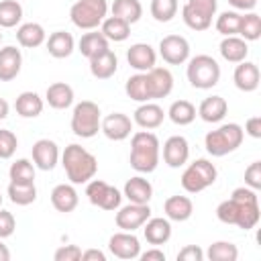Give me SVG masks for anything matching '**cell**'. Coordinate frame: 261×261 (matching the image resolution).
Wrapping results in <instances>:
<instances>
[{
    "label": "cell",
    "instance_id": "cell-43",
    "mask_svg": "<svg viewBox=\"0 0 261 261\" xmlns=\"http://www.w3.org/2000/svg\"><path fill=\"white\" fill-rule=\"evenodd\" d=\"M239 27H241V14L234 10H226L216 18V31L222 37H232L239 35Z\"/></svg>",
    "mask_w": 261,
    "mask_h": 261
},
{
    "label": "cell",
    "instance_id": "cell-21",
    "mask_svg": "<svg viewBox=\"0 0 261 261\" xmlns=\"http://www.w3.org/2000/svg\"><path fill=\"white\" fill-rule=\"evenodd\" d=\"M77 202H80V196L71 184H59L51 190V204L57 212H63V214L73 212L77 208Z\"/></svg>",
    "mask_w": 261,
    "mask_h": 261
},
{
    "label": "cell",
    "instance_id": "cell-47",
    "mask_svg": "<svg viewBox=\"0 0 261 261\" xmlns=\"http://www.w3.org/2000/svg\"><path fill=\"white\" fill-rule=\"evenodd\" d=\"M53 259L55 261H80L82 259V249L77 245H63L55 251Z\"/></svg>",
    "mask_w": 261,
    "mask_h": 261
},
{
    "label": "cell",
    "instance_id": "cell-30",
    "mask_svg": "<svg viewBox=\"0 0 261 261\" xmlns=\"http://www.w3.org/2000/svg\"><path fill=\"white\" fill-rule=\"evenodd\" d=\"M220 55H222L226 61H230V63H241V61H245L247 55H249V45H247L245 39H241V37H237V35L224 37V39L220 41Z\"/></svg>",
    "mask_w": 261,
    "mask_h": 261
},
{
    "label": "cell",
    "instance_id": "cell-48",
    "mask_svg": "<svg viewBox=\"0 0 261 261\" xmlns=\"http://www.w3.org/2000/svg\"><path fill=\"white\" fill-rule=\"evenodd\" d=\"M14 228H16V220H14L12 212L0 208V239L10 237L14 232Z\"/></svg>",
    "mask_w": 261,
    "mask_h": 261
},
{
    "label": "cell",
    "instance_id": "cell-57",
    "mask_svg": "<svg viewBox=\"0 0 261 261\" xmlns=\"http://www.w3.org/2000/svg\"><path fill=\"white\" fill-rule=\"evenodd\" d=\"M0 41H2V33H0Z\"/></svg>",
    "mask_w": 261,
    "mask_h": 261
},
{
    "label": "cell",
    "instance_id": "cell-52",
    "mask_svg": "<svg viewBox=\"0 0 261 261\" xmlns=\"http://www.w3.org/2000/svg\"><path fill=\"white\" fill-rule=\"evenodd\" d=\"M82 261H106V255L100 249H88L82 251Z\"/></svg>",
    "mask_w": 261,
    "mask_h": 261
},
{
    "label": "cell",
    "instance_id": "cell-24",
    "mask_svg": "<svg viewBox=\"0 0 261 261\" xmlns=\"http://www.w3.org/2000/svg\"><path fill=\"white\" fill-rule=\"evenodd\" d=\"M45 100L51 108L55 110H65L73 104V88L65 82H55L47 88L45 92Z\"/></svg>",
    "mask_w": 261,
    "mask_h": 261
},
{
    "label": "cell",
    "instance_id": "cell-53",
    "mask_svg": "<svg viewBox=\"0 0 261 261\" xmlns=\"http://www.w3.org/2000/svg\"><path fill=\"white\" fill-rule=\"evenodd\" d=\"M228 4L237 10H253L257 6V0H228Z\"/></svg>",
    "mask_w": 261,
    "mask_h": 261
},
{
    "label": "cell",
    "instance_id": "cell-16",
    "mask_svg": "<svg viewBox=\"0 0 261 261\" xmlns=\"http://www.w3.org/2000/svg\"><path fill=\"white\" fill-rule=\"evenodd\" d=\"M188 157H190V145H188L186 137L173 135V137H169L163 143V161L169 167L177 169V167L186 165L188 163Z\"/></svg>",
    "mask_w": 261,
    "mask_h": 261
},
{
    "label": "cell",
    "instance_id": "cell-51",
    "mask_svg": "<svg viewBox=\"0 0 261 261\" xmlns=\"http://www.w3.org/2000/svg\"><path fill=\"white\" fill-rule=\"evenodd\" d=\"M139 257H141L143 261H165V253H163L161 249H157V247H153V249L141 253Z\"/></svg>",
    "mask_w": 261,
    "mask_h": 261
},
{
    "label": "cell",
    "instance_id": "cell-12",
    "mask_svg": "<svg viewBox=\"0 0 261 261\" xmlns=\"http://www.w3.org/2000/svg\"><path fill=\"white\" fill-rule=\"evenodd\" d=\"M159 55L169 65H181L190 57V43L181 35H167L159 41Z\"/></svg>",
    "mask_w": 261,
    "mask_h": 261
},
{
    "label": "cell",
    "instance_id": "cell-54",
    "mask_svg": "<svg viewBox=\"0 0 261 261\" xmlns=\"http://www.w3.org/2000/svg\"><path fill=\"white\" fill-rule=\"evenodd\" d=\"M8 110H10L8 102H6L4 98H0V120H4V118L8 116Z\"/></svg>",
    "mask_w": 261,
    "mask_h": 261
},
{
    "label": "cell",
    "instance_id": "cell-42",
    "mask_svg": "<svg viewBox=\"0 0 261 261\" xmlns=\"http://www.w3.org/2000/svg\"><path fill=\"white\" fill-rule=\"evenodd\" d=\"M239 35L245 41H257L261 37V16L257 12H247L241 14V27Z\"/></svg>",
    "mask_w": 261,
    "mask_h": 261
},
{
    "label": "cell",
    "instance_id": "cell-32",
    "mask_svg": "<svg viewBox=\"0 0 261 261\" xmlns=\"http://www.w3.org/2000/svg\"><path fill=\"white\" fill-rule=\"evenodd\" d=\"M77 47H80V53H82L84 57L92 59V57H96V55L108 51V39H106L100 31H90V33L82 35Z\"/></svg>",
    "mask_w": 261,
    "mask_h": 261
},
{
    "label": "cell",
    "instance_id": "cell-39",
    "mask_svg": "<svg viewBox=\"0 0 261 261\" xmlns=\"http://www.w3.org/2000/svg\"><path fill=\"white\" fill-rule=\"evenodd\" d=\"M22 18V6L18 0H2L0 2V27L12 29Z\"/></svg>",
    "mask_w": 261,
    "mask_h": 261
},
{
    "label": "cell",
    "instance_id": "cell-31",
    "mask_svg": "<svg viewBox=\"0 0 261 261\" xmlns=\"http://www.w3.org/2000/svg\"><path fill=\"white\" fill-rule=\"evenodd\" d=\"M16 41L27 49H35L47 41V33L39 22H24L16 31Z\"/></svg>",
    "mask_w": 261,
    "mask_h": 261
},
{
    "label": "cell",
    "instance_id": "cell-10",
    "mask_svg": "<svg viewBox=\"0 0 261 261\" xmlns=\"http://www.w3.org/2000/svg\"><path fill=\"white\" fill-rule=\"evenodd\" d=\"M86 196H88L90 204H94V206H98L102 210H118L120 208V200H122V194L114 186H110V184H106L102 179L88 181Z\"/></svg>",
    "mask_w": 261,
    "mask_h": 261
},
{
    "label": "cell",
    "instance_id": "cell-44",
    "mask_svg": "<svg viewBox=\"0 0 261 261\" xmlns=\"http://www.w3.org/2000/svg\"><path fill=\"white\" fill-rule=\"evenodd\" d=\"M177 14V0H151V16L157 22H169Z\"/></svg>",
    "mask_w": 261,
    "mask_h": 261
},
{
    "label": "cell",
    "instance_id": "cell-26",
    "mask_svg": "<svg viewBox=\"0 0 261 261\" xmlns=\"http://www.w3.org/2000/svg\"><path fill=\"white\" fill-rule=\"evenodd\" d=\"M228 112V104L222 96H208L202 100L198 114L204 122H220Z\"/></svg>",
    "mask_w": 261,
    "mask_h": 261
},
{
    "label": "cell",
    "instance_id": "cell-33",
    "mask_svg": "<svg viewBox=\"0 0 261 261\" xmlns=\"http://www.w3.org/2000/svg\"><path fill=\"white\" fill-rule=\"evenodd\" d=\"M43 98L37 92H22L16 96L14 108L22 118H35L43 112Z\"/></svg>",
    "mask_w": 261,
    "mask_h": 261
},
{
    "label": "cell",
    "instance_id": "cell-46",
    "mask_svg": "<svg viewBox=\"0 0 261 261\" xmlns=\"http://www.w3.org/2000/svg\"><path fill=\"white\" fill-rule=\"evenodd\" d=\"M245 184L251 190H261V161H253L247 169H245Z\"/></svg>",
    "mask_w": 261,
    "mask_h": 261
},
{
    "label": "cell",
    "instance_id": "cell-40",
    "mask_svg": "<svg viewBox=\"0 0 261 261\" xmlns=\"http://www.w3.org/2000/svg\"><path fill=\"white\" fill-rule=\"evenodd\" d=\"M204 257H208L210 261H237L239 249H237V245H232L228 241H216L208 247Z\"/></svg>",
    "mask_w": 261,
    "mask_h": 261
},
{
    "label": "cell",
    "instance_id": "cell-49",
    "mask_svg": "<svg viewBox=\"0 0 261 261\" xmlns=\"http://www.w3.org/2000/svg\"><path fill=\"white\" fill-rule=\"evenodd\" d=\"M204 251L198 245H188L177 253V261H202Z\"/></svg>",
    "mask_w": 261,
    "mask_h": 261
},
{
    "label": "cell",
    "instance_id": "cell-55",
    "mask_svg": "<svg viewBox=\"0 0 261 261\" xmlns=\"http://www.w3.org/2000/svg\"><path fill=\"white\" fill-rule=\"evenodd\" d=\"M8 259H10V251H8V247L0 239V261H8Z\"/></svg>",
    "mask_w": 261,
    "mask_h": 261
},
{
    "label": "cell",
    "instance_id": "cell-28",
    "mask_svg": "<svg viewBox=\"0 0 261 261\" xmlns=\"http://www.w3.org/2000/svg\"><path fill=\"white\" fill-rule=\"evenodd\" d=\"M73 47H75V41H73V37H71L69 33H65V31H55V33H51L49 39H47V51H49V55L55 57V59H65V57H69V55L73 53Z\"/></svg>",
    "mask_w": 261,
    "mask_h": 261
},
{
    "label": "cell",
    "instance_id": "cell-13",
    "mask_svg": "<svg viewBox=\"0 0 261 261\" xmlns=\"http://www.w3.org/2000/svg\"><path fill=\"white\" fill-rule=\"evenodd\" d=\"M147 75V90H149V98L151 100H159L171 94L173 90V75L167 67H151L149 71H145Z\"/></svg>",
    "mask_w": 261,
    "mask_h": 261
},
{
    "label": "cell",
    "instance_id": "cell-38",
    "mask_svg": "<svg viewBox=\"0 0 261 261\" xmlns=\"http://www.w3.org/2000/svg\"><path fill=\"white\" fill-rule=\"evenodd\" d=\"M8 198L16 206H29L37 200V188L35 184H8Z\"/></svg>",
    "mask_w": 261,
    "mask_h": 261
},
{
    "label": "cell",
    "instance_id": "cell-4",
    "mask_svg": "<svg viewBox=\"0 0 261 261\" xmlns=\"http://www.w3.org/2000/svg\"><path fill=\"white\" fill-rule=\"evenodd\" d=\"M243 139H245L243 126L237 122H228V124H222V126L210 130L204 137V147L212 157H224V155L237 151L241 147Z\"/></svg>",
    "mask_w": 261,
    "mask_h": 261
},
{
    "label": "cell",
    "instance_id": "cell-37",
    "mask_svg": "<svg viewBox=\"0 0 261 261\" xmlns=\"http://www.w3.org/2000/svg\"><path fill=\"white\" fill-rule=\"evenodd\" d=\"M124 92L135 102H141V104L143 102H151L149 90H147V75H145V71H139V73L130 75L126 80V84H124Z\"/></svg>",
    "mask_w": 261,
    "mask_h": 261
},
{
    "label": "cell",
    "instance_id": "cell-18",
    "mask_svg": "<svg viewBox=\"0 0 261 261\" xmlns=\"http://www.w3.org/2000/svg\"><path fill=\"white\" fill-rule=\"evenodd\" d=\"M126 61L137 71H149L151 67H155L157 53L149 43H135L126 51Z\"/></svg>",
    "mask_w": 261,
    "mask_h": 261
},
{
    "label": "cell",
    "instance_id": "cell-5",
    "mask_svg": "<svg viewBox=\"0 0 261 261\" xmlns=\"http://www.w3.org/2000/svg\"><path fill=\"white\" fill-rule=\"evenodd\" d=\"M188 82L198 90H210L220 80V65L210 55H196L188 61Z\"/></svg>",
    "mask_w": 261,
    "mask_h": 261
},
{
    "label": "cell",
    "instance_id": "cell-27",
    "mask_svg": "<svg viewBox=\"0 0 261 261\" xmlns=\"http://www.w3.org/2000/svg\"><path fill=\"white\" fill-rule=\"evenodd\" d=\"M124 196L128 198V202L135 204H149V200L153 198V186L149 179L135 175L124 184Z\"/></svg>",
    "mask_w": 261,
    "mask_h": 261
},
{
    "label": "cell",
    "instance_id": "cell-19",
    "mask_svg": "<svg viewBox=\"0 0 261 261\" xmlns=\"http://www.w3.org/2000/svg\"><path fill=\"white\" fill-rule=\"evenodd\" d=\"M232 80H234V86L241 92H255L259 88V80H261V73H259L257 63H253V61H241L234 67Z\"/></svg>",
    "mask_w": 261,
    "mask_h": 261
},
{
    "label": "cell",
    "instance_id": "cell-34",
    "mask_svg": "<svg viewBox=\"0 0 261 261\" xmlns=\"http://www.w3.org/2000/svg\"><path fill=\"white\" fill-rule=\"evenodd\" d=\"M100 33L108 39V41H114V43H120V41H126L128 35H130V24L118 16H108L102 20V29Z\"/></svg>",
    "mask_w": 261,
    "mask_h": 261
},
{
    "label": "cell",
    "instance_id": "cell-8",
    "mask_svg": "<svg viewBox=\"0 0 261 261\" xmlns=\"http://www.w3.org/2000/svg\"><path fill=\"white\" fill-rule=\"evenodd\" d=\"M106 12H108L106 0H77L69 10V18L77 29L94 31L98 29V24H102Z\"/></svg>",
    "mask_w": 261,
    "mask_h": 261
},
{
    "label": "cell",
    "instance_id": "cell-41",
    "mask_svg": "<svg viewBox=\"0 0 261 261\" xmlns=\"http://www.w3.org/2000/svg\"><path fill=\"white\" fill-rule=\"evenodd\" d=\"M10 181L14 184H35V163L29 159H16L8 169Z\"/></svg>",
    "mask_w": 261,
    "mask_h": 261
},
{
    "label": "cell",
    "instance_id": "cell-15",
    "mask_svg": "<svg viewBox=\"0 0 261 261\" xmlns=\"http://www.w3.org/2000/svg\"><path fill=\"white\" fill-rule=\"evenodd\" d=\"M100 130L106 135L110 141H124L130 137L133 130V120L124 112H112L100 122Z\"/></svg>",
    "mask_w": 261,
    "mask_h": 261
},
{
    "label": "cell",
    "instance_id": "cell-22",
    "mask_svg": "<svg viewBox=\"0 0 261 261\" xmlns=\"http://www.w3.org/2000/svg\"><path fill=\"white\" fill-rule=\"evenodd\" d=\"M163 118H165V112H163V108H161L159 104H155V102H143V104L135 110V116H133V120H135L141 128H145V130H151V128L161 126Z\"/></svg>",
    "mask_w": 261,
    "mask_h": 261
},
{
    "label": "cell",
    "instance_id": "cell-20",
    "mask_svg": "<svg viewBox=\"0 0 261 261\" xmlns=\"http://www.w3.org/2000/svg\"><path fill=\"white\" fill-rule=\"evenodd\" d=\"M22 67V55L20 49L8 45L0 49V82H12Z\"/></svg>",
    "mask_w": 261,
    "mask_h": 261
},
{
    "label": "cell",
    "instance_id": "cell-17",
    "mask_svg": "<svg viewBox=\"0 0 261 261\" xmlns=\"http://www.w3.org/2000/svg\"><path fill=\"white\" fill-rule=\"evenodd\" d=\"M59 161V147L51 139H39L33 145V163L43 171H51Z\"/></svg>",
    "mask_w": 261,
    "mask_h": 261
},
{
    "label": "cell",
    "instance_id": "cell-29",
    "mask_svg": "<svg viewBox=\"0 0 261 261\" xmlns=\"http://www.w3.org/2000/svg\"><path fill=\"white\" fill-rule=\"evenodd\" d=\"M163 210H165V216L169 220H175V222H184L192 216L194 212V204L188 196H169L163 204Z\"/></svg>",
    "mask_w": 261,
    "mask_h": 261
},
{
    "label": "cell",
    "instance_id": "cell-45",
    "mask_svg": "<svg viewBox=\"0 0 261 261\" xmlns=\"http://www.w3.org/2000/svg\"><path fill=\"white\" fill-rule=\"evenodd\" d=\"M18 147V139L12 130L0 128V159H10L16 153Z\"/></svg>",
    "mask_w": 261,
    "mask_h": 261
},
{
    "label": "cell",
    "instance_id": "cell-2",
    "mask_svg": "<svg viewBox=\"0 0 261 261\" xmlns=\"http://www.w3.org/2000/svg\"><path fill=\"white\" fill-rule=\"evenodd\" d=\"M130 167L139 173H151L159 165V139L151 130H139L130 139Z\"/></svg>",
    "mask_w": 261,
    "mask_h": 261
},
{
    "label": "cell",
    "instance_id": "cell-6",
    "mask_svg": "<svg viewBox=\"0 0 261 261\" xmlns=\"http://www.w3.org/2000/svg\"><path fill=\"white\" fill-rule=\"evenodd\" d=\"M100 106L92 100H82L75 104L73 114H71V130L75 137L82 139H92L100 130Z\"/></svg>",
    "mask_w": 261,
    "mask_h": 261
},
{
    "label": "cell",
    "instance_id": "cell-3",
    "mask_svg": "<svg viewBox=\"0 0 261 261\" xmlns=\"http://www.w3.org/2000/svg\"><path fill=\"white\" fill-rule=\"evenodd\" d=\"M61 165L71 184H88L98 171V159L82 145H67L61 155Z\"/></svg>",
    "mask_w": 261,
    "mask_h": 261
},
{
    "label": "cell",
    "instance_id": "cell-11",
    "mask_svg": "<svg viewBox=\"0 0 261 261\" xmlns=\"http://www.w3.org/2000/svg\"><path fill=\"white\" fill-rule=\"evenodd\" d=\"M149 218H151V208H149V204H135V202H128L126 206L118 208L114 222H116V226H118L120 230L133 232V230L141 228Z\"/></svg>",
    "mask_w": 261,
    "mask_h": 261
},
{
    "label": "cell",
    "instance_id": "cell-50",
    "mask_svg": "<svg viewBox=\"0 0 261 261\" xmlns=\"http://www.w3.org/2000/svg\"><path fill=\"white\" fill-rule=\"evenodd\" d=\"M245 133L253 139H261V116H251L245 122Z\"/></svg>",
    "mask_w": 261,
    "mask_h": 261
},
{
    "label": "cell",
    "instance_id": "cell-9",
    "mask_svg": "<svg viewBox=\"0 0 261 261\" xmlns=\"http://www.w3.org/2000/svg\"><path fill=\"white\" fill-rule=\"evenodd\" d=\"M216 14V0H188L181 8V18L192 31H206Z\"/></svg>",
    "mask_w": 261,
    "mask_h": 261
},
{
    "label": "cell",
    "instance_id": "cell-7",
    "mask_svg": "<svg viewBox=\"0 0 261 261\" xmlns=\"http://www.w3.org/2000/svg\"><path fill=\"white\" fill-rule=\"evenodd\" d=\"M216 167L212 161L208 159H196L192 161L184 173H181V188L188 192V194H198L206 188H210L214 181H216Z\"/></svg>",
    "mask_w": 261,
    "mask_h": 261
},
{
    "label": "cell",
    "instance_id": "cell-25",
    "mask_svg": "<svg viewBox=\"0 0 261 261\" xmlns=\"http://www.w3.org/2000/svg\"><path fill=\"white\" fill-rule=\"evenodd\" d=\"M116 69H118V57L110 49L90 59V73L96 80H108L116 73Z\"/></svg>",
    "mask_w": 261,
    "mask_h": 261
},
{
    "label": "cell",
    "instance_id": "cell-23",
    "mask_svg": "<svg viewBox=\"0 0 261 261\" xmlns=\"http://www.w3.org/2000/svg\"><path fill=\"white\" fill-rule=\"evenodd\" d=\"M143 234H145V241L153 247H159V245H165L169 239H171V224H169V218H149L145 224H143Z\"/></svg>",
    "mask_w": 261,
    "mask_h": 261
},
{
    "label": "cell",
    "instance_id": "cell-14",
    "mask_svg": "<svg viewBox=\"0 0 261 261\" xmlns=\"http://www.w3.org/2000/svg\"><path fill=\"white\" fill-rule=\"evenodd\" d=\"M108 249L114 257L118 259H137L141 255V243L139 239L128 232V230H120V232H114L108 241Z\"/></svg>",
    "mask_w": 261,
    "mask_h": 261
},
{
    "label": "cell",
    "instance_id": "cell-36",
    "mask_svg": "<svg viewBox=\"0 0 261 261\" xmlns=\"http://www.w3.org/2000/svg\"><path fill=\"white\" fill-rule=\"evenodd\" d=\"M110 10H112V16H118L128 24L137 22L143 16V6L139 0H114Z\"/></svg>",
    "mask_w": 261,
    "mask_h": 261
},
{
    "label": "cell",
    "instance_id": "cell-56",
    "mask_svg": "<svg viewBox=\"0 0 261 261\" xmlns=\"http://www.w3.org/2000/svg\"><path fill=\"white\" fill-rule=\"evenodd\" d=\"M0 206H2V196H0Z\"/></svg>",
    "mask_w": 261,
    "mask_h": 261
},
{
    "label": "cell",
    "instance_id": "cell-35",
    "mask_svg": "<svg viewBox=\"0 0 261 261\" xmlns=\"http://www.w3.org/2000/svg\"><path fill=\"white\" fill-rule=\"evenodd\" d=\"M167 116L177 126L192 124L194 118H196V106L192 102H188V100H175V102H171V106L167 110Z\"/></svg>",
    "mask_w": 261,
    "mask_h": 261
},
{
    "label": "cell",
    "instance_id": "cell-1",
    "mask_svg": "<svg viewBox=\"0 0 261 261\" xmlns=\"http://www.w3.org/2000/svg\"><path fill=\"white\" fill-rule=\"evenodd\" d=\"M216 218L224 224H234L243 230H251L259 222V200L251 188H237L228 200L216 208Z\"/></svg>",
    "mask_w": 261,
    "mask_h": 261
}]
</instances>
